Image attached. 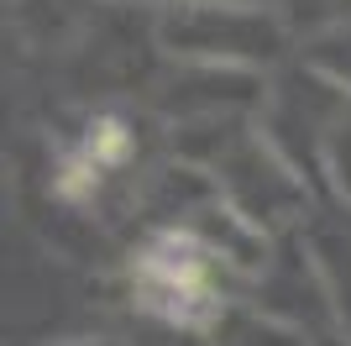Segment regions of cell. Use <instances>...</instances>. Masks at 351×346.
I'll return each instance as SVG.
<instances>
[{"label": "cell", "instance_id": "6da1fadb", "mask_svg": "<svg viewBox=\"0 0 351 346\" xmlns=\"http://www.w3.org/2000/svg\"><path fill=\"white\" fill-rule=\"evenodd\" d=\"M231 257L199 226H162L132 252V304L147 325L210 336L231 304Z\"/></svg>", "mask_w": 351, "mask_h": 346}, {"label": "cell", "instance_id": "7a4b0ae2", "mask_svg": "<svg viewBox=\"0 0 351 346\" xmlns=\"http://www.w3.org/2000/svg\"><path fill=\"white\" fill-rule=\"evenodd\" d=\"M173 53L194 58L199 69H241L273 63L283 47V27L273 11H231V5H178L168 21Z\"/></svg>", "mask_w": 351, "mask_h": 346}, {"label": "cell", "instance_id": "3957f363", "mask_svg": "<svg viewBox=\"0 0 351 346\" xmlns=\"http://www.w3.org/2000/svg\"><path fill=\"white\" fill-rule=\"evenodd\" d=\"M309 246V262L325 284V299H330V315H336V331L351 336V210L336 216H315L299 226Z\"/></svg>", "mask_w": 351, "mask_h": 346}, {"label": "cell", "instance_id": "277c9868", "mask_svg": "<svg viewBox=\"0 0 351 346\" xmlns=\"http://www.w3.org/2000/svg\"><path fill=\"white\" fill-rule=\"evenodd\" d=\"M309 341H315V336L283 325L278 315H267L257 304H231L226 320L205 336V346H309Z\"/></svg>", "mask_w": 351, "mask_h": 346}, {"label": "cell", "instance_id": "5b68a950", "mask_svg": "<svg viewBox=\"0 0 351 346\" xmlns=\"http://www.w3.org/2000/svg\"><path fill=\"white\" fill-rule=\"evenodd\" d=\"M73 152H84V158L95 163L100 173H116V168H126V163H132L136 131L126 126L121 115L105 111V115H95V121L84 126V137H79V147H73Z\"/></svg>", "mask_w": 351, "mask_h": 346}, {"label": "cell", "instance_id": "8992f818", "mask_svg": "<svg viewBox=\"0 0 351 346\" xmlns=\"http://www.w3.org/2000/svg\"><path fill=\"white\" fill-rule=\"evenodd\" d=\"M304 69H315L320 79H330L341 95H351V27L315 32L309 47H304Z\"/></svg>", "mask_w": 351, "mask_h": 346}, {"label": "cell", "instance_id": "52a82bcc", "mask_svg": "<svg viewBox=\"0 0 351 346\" xmlns=\"http://www.w3.org/2000/svg\"><path fill=\"white\" fill-rule=\"evenodd\" d=\"M309 346H351V336H341V331H325V336H315Z\"/></svg>", "mask_w": 351, "mask_h": 346}]
</instances>
